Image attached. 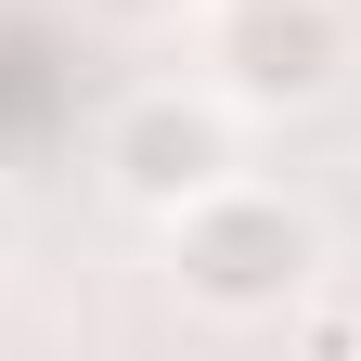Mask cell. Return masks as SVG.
<instances>
[{
  "instance_id": "obj_5",
  "label": "cell",
  "mask_w": 361,
  "mask_h": 361,
  "mask_svg": "<svg viewBox=\"0 0 361 361\" xmlns=\"http://www.w3.org/2000/svg\"><path fill=\"white\" fill-rule=\"evenodd\" d=\"M0 245H13V219H0Z\"/></svg>"
},
{
  "instance_id": "obj_1",
  "label": "cell",
  "mask_w": 361,
  "mask_h": 361,
  "mask_svg": "<svg viewBox=\"0 0 361 361\" xmlns=\"http://www.w3.org/2000/svg\"><path fill=\"white\" fill-rule=\"evenodd\" d=\"M168 271H180V297H194V310H219V323H258V310H284L310 271H323V233H310L284 194L207 180V194L180 207V233H168Z\"/></svg>"
},
{
  "instance_id": "obj_4",
  "label": "cell",
  "mask_w": 361,
  "mask_h": 361,
  "mask_svg": "<svg viewBox=\"0 0 361 361\" xmlns=\"http://www.w3.org/2000/svg\"><path fill=\"white\" fill-rule=\"evenodd\" d=\"M104 13H168V0H104Z\"/></svg>"
},
{
  "instance_id": "obj_2",
  "label": "cell",
  "mask_w": 361,
  "mask_h": 361,
  "mask_svg": "<svg viewBox=\"0 0 361 361\" xmlns=\"http://www.w3.org/2000/svg\"><path fill=\"white\" fill-rule=\"evenodd\" d=\"M219 65H233L245 104H310V90H336L348 26L323 0H245V13H219Z\"/></svg>"
},
{
  "instance_id": "obj_3",
  "label": "cell",
  "mask_w": 361,
  "mask_h": 361,
  "mask_svg": "<svg viewBox=\"0 0 361 361\" xmlns=\"http://www.w3.org/2000/svg\"><path fill=\"white\" fill-rule=\"evenodd\" d=\"M219 168H233V155H219V116L207 104H142V116L116 129V180L142 207H194Z\"/></svg>"
}]
</instances>
